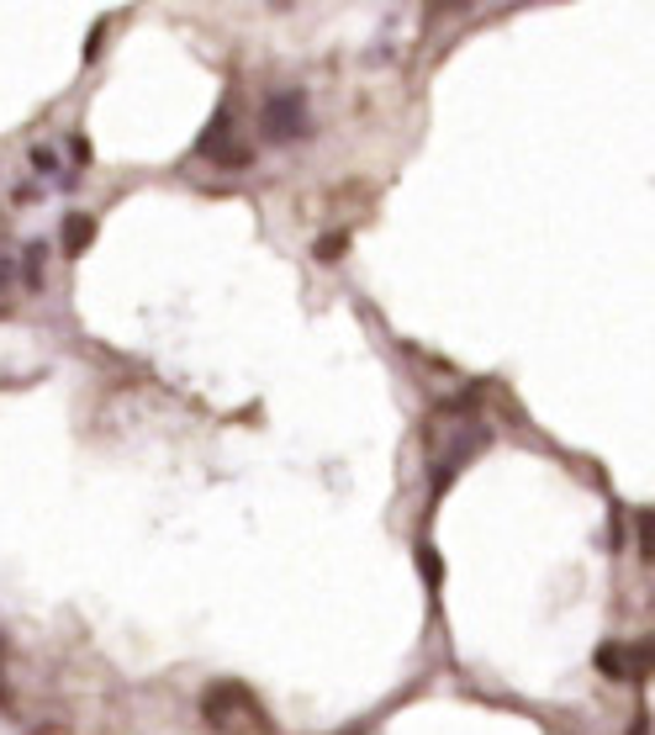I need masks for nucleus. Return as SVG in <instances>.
I'll return each mask as SVG.
<instances>
[{"label": "nucleus", "instance_id": "f03ea898", "mask_svg": "<svg viewBox=\"0 0 655 735\" xmlns=\"http://www.w3.org/2000/svg\"><path fill=\"white\" fill-rule=\"evenodd\" d=\"M597 667H602V677L624 682V677H634V656H629V645L608 641V645H597Z\"/></svg>", "mask_w": 655, "mask_h": 735}, {"label": "nucleus", "instance_id": "39448f33", "mask_svg": "<svg viewBox=\"0 0 655 735\" xmlns=\"http://www.w3.org/2000/svg\"><path fill=\"white\" fill-rule=\"evenodd\" d=\"M349 249V233H328V239H318V260H338Z\"/></svg>", "mask_w": 655, "mask_h": 735}, {"label": "nucleus", "instance_id": "f257e3e1", "mask_svg": "<svg viewBox=\"0 0 655 735\" xmlns=\"http://www.w3.org/2000/svg\"><path fill=\"white\" fill-rule=\"evenodd\" d=\"M260 133L269 143H291L307 133V95L301 91H275L265 95V112H260Z\"/></svg>", "mask_w": 655, "mask_h": 735}, {"label": "nucleus", "instance_id": "20e7f679", "mask_svg": "<svg viewBox=\"0 0 655 735\" xmlns=\"http://www.w3.org/2000/svg\"><path fill=\"white\" fill-rule=\"evenodd\" d=\"M22 265H27V286L37 291V286H43V244H27V260H22Z\"/></svg>", "mask_w": 655, "mask_h": 735}, {"label": "nucleus", "instance_id": "7ed1b4c3", "mask_svg": "<svg viewBox=\"0 0 655 735\" xmlns=\"http://www.w3.org/2000/svg\"><path fill=\"white\" fill-rule=\"evenodd\" d=\"M95 239V222L90 217H64V254H85V244Z\"/></svg>", "mask_w": 655, "mask_h": 735}, {"label": "nucleus", "instance_id": "6e6552de", "mask_svg": "<svg viewBox=\"0 0 655 735\" xmlns=\"http://www.w3.org/2000/svg\"><path fill=\"white\" fill-rule=\"evenodd\" d=\"M5 280H11V260H0V291H5Z\"/></svg>", "mask_w": 655, "mask_h": 735}, {"label": "nucleus", "instance_id": "423d86ee", "mask_svg": "<svg viewBox=\"0 0 655 735\" xmlns=\"http://www.w3.org/2000/svg\"><path fill=\"white\" fill-rule=\"evenodd\" d=\"M640 551L655 555V508H645V514H640Z\"/></svg>", "mask_w": 655, "mask_h": 735}, {"label": "nucleus", "instance_id": "0eeeda50", "mask_svg": "<svg viewBox=\"0 0 655 735\" xmlns=\"http://www.w3.org/2000/svg\"><path fill=\"white\" fill-rule=\"evenodd\" d=\"M54 164H59L54 149H32V170H37V175H54Z\"/></svg>", "mask_w": 655, "mask_h": 735}]
</instances>
